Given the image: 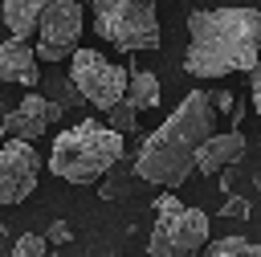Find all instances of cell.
<instances>
[{"label": "cell", "mask_w": 261, "mask_h": 257, "mask_svg": "<svg viewBox=\"0 0 261 257\" xmlns=\"http://www.w3.org/2000/svg\"><path fill=\"white\" fill-rule=\"evenodd\" d=\"M212 126H216V110H212L208 90H192V94L163 118V126H155V131L143 139V147H139V155H135V163H130L135 179H139V184H159V188L175 192V188L192 175V163H196L200 143H204L208 135H216Z\"/></svg>", "instance_id": "6da1fadb"}, {"label": "cell", "mask_w": 261, "mask_h": 257, "mask_svg": "<svg viewBox=\"0 0 261 257\" xmlns=\"http://www.w3.org/2000/svg\"><path fill=\"white\" fill-rule=\"evenodd\" d=\"M188 57L192 78H224L261 61V12L257 8H192L188 12Z\"/></svg>", "instance_id": "7a4b0ae2"}, {"label": "cell", "mask_w": 261, "mask_h": 257, "mask_svg": "<svg viewBox=\"0 0 261 257\" xmlns=\"http://www.w3.org/2000/svg\"><path fill=\"white\" fill-rule=\"evenodd\" d=\"M122 135H114L98 118H82L53 139L49 171L65 184H98L110 167L122 163Z\"/></svg>", "instance_id": "3957f363"}, {"label": "cell", "mask_w": 261, "mask_h": 257, "mask_svg": "<svg viewBox=\"0 0 261 257\" xmlns=\"http://www.w3.org/2000/svg\"><path fill=\"white\" fill-rule=\"evenodd\" d=\"M94 33L98 41L139 53L159 45V12L155 0H98L94 4Z\"/></svg>", "instance_id": "277c9868"}, {"label": "cell", "mask_w": 261, "mask_h": 257, "mask_svg": "<svg viewBox=\"0 0 261 257\" xmlns=\"http://www.w3.org/2000/svg\"><path fill=\"white\" fill-rule=\"evenodd\" d=\"M69 82L82 94V102H90L98 110L118 106L122 94H126V69L114 65V61H106L98 49H73V57H69Z\"/></svg>", "instance_id": "5b68a950"}, {"label": "cell", "mask_w": 261, "mask_h": 257, "mask_svg": "<svg viewBox=\"0 0 261 257\" xmlns=\"http://www.w3.org/2000/svg\"><path fill=\"white\" fill-rule=\"evenodd\" d=\"M208 249V216L200 208H179L171 216H155L147 253L151 257H200Z\"/></svg>", "instance_id": "8992f818"}, {"label": "cell", "mask_w": 261, "mask_h": 257, "mask_svg": "<svg viewBox=\"0 0 261 257\" xmlns=\"http://www.w3.org/2000/svg\"><path fill=\"white\" fill-rule=\"evenodd\" d=\"M82 4L77 0H49L41 20H37V45H33V57L37 61H65L73 57L77 49V37H82Z\"/></svg>", "instance_id": "52a82bcc"}, {"label": "cell", "mask_w": 261, "mask_h": 257, "mask_svg": "<svg viewBox=\"0 0 261 257\" xmlns=\"http://www.w3.org/2000/svg\"><path fill=\"white\" fill-rule=\"evenodd\" d=\"M41 179V155L33 143L4 139L0 143V204H20L33 196Z\"/></svg>", "instance_id": "ba28073f"}, {"label": "cell", "mask_w": 261, "mask_h": 257, "mask_svg": "<svg viewBox=\"0 0 261 257\" xmlns=\"http://www.w3.org/2000/svg\"><path fill=\"white\" fill-rule=\"evenodd\" d=\"M61 118H65V110L33 90V94H24V98L12 106V114H4L0 135H4V139H20V143H37V139H41L53 122H61Z\"/></svg>", "instance_id": "9c48e42d"}, {"label": "cell", "mask_w": 261, "mask_h": 257, "mask_svg": "<svg viewBox=\"0 0 261 257\" xmlns=\"http://www.w3.org/2000/svg\"><path fill=\"white\" fill-rule=\"evenodd\" d=\"M0 82H16L29 94L41 86V69H37V57H33L29 41H12V37L0 41Z\"/></svg>", "instance_id": "30bf717a"}, {"label": "cell", "mask_w": 261, "mask_h": 257, "mask_svg": "<svg viewBox=\"0 0 261 257\" xmlns=\"http://www.w3.org/2000/svg\"><path fill=\"white\" fill-rule=\"evenodd\" d=\"M245 135L241 131H224V135H208L204 143H200V151H196V171L200 175H216L220 167H228V163H237L241 155H245Z\"/></svg>", "instance_id": "8fae6325"}, {"label": "cell", "mask_w": 261, "mask_h": 257, "mask_svg": "<svg viewBox=\"0 0 261 257\" xmlns=\"http://www.w3.org/2000/svg\"><path fill=\"white\" fill-rule=\"evenodd\" d=\"M45 4L49 0H4L0 4V24L8 29L12 41H29L37 33V20H41Z\"/></svg>", "instance_id": "7c38bea8"}, {"label": "cell", "mask_w": 261, "mask_h": 257, "mask_svg": "<svg viewBox=\"0 0 261 257\" xmlns=\"http://www.w3.org/2000/svg\"><path fill=\"white\" fill-rule=\"evenodd\" d=\"M122 102H130L135 110H155L163 102V90H159V78L151 69H130L126 73V94Z\"/></svg>", "instance_id": "4fadbf2b"}, {"label": "cell", "mask_w": 261, "mask_h": 257, "mask_svg": "<svg viewBox=\"0 0 261 257\" xmlns=\"http://www.w3.org/2000/svg\"><path fill=\"white\" fill-rule=\"evenodd\" d=\"M200 257H261V245H253L249 237H224V241H212Z\"/></svg>", "instance_id": "5bb4252c"}, {"label": "cell", "mask_w": 261, "mask_h": 257, "mask_svg": "<svg viewBox=\"0 0 261 257\" xmlns=\"http://www.w3.org/2000/svg\"><path fill=\"white\" fill-rule=\"evenodd\" d=\"M41 86H45V94H41V98L57 102L61 110H65V106H82V94L73 90V82H69V78H41Z\"/></svg>", "instance_id": "9a60e30c"}, {"label": "cell", "mask_w": 261, "mask_h": 257, "mask_svg": "<svg viewBox=\"0 0 261 257\" xmlns=\"http://www.w3.org/2000/svg\"><path fill=\"white\" fill-rule=\"evenodd\" d=\"M106 126H110L114 135H126V131H135V126H139V110H135L130 102H118V106H110V110H106Z\"/></svg>", "instance_id": "2e32d148"}, {"label": "cell", "mask_w": 261, "mask_h": 257, "mask_svg": "<svg viewBox=\"0 0 261 257\" xmlns=\"http://www.w3.org/2000/svg\"><path fill=\"white\" fill-rule=\"evenodd\" d=\"M12 257H49V245H45V237H37V233H24V237H16V245H12Z\"/></svg>", "instance_id": "e0dca14e"}, {"label": "cell", "mask_w": 261, "mask_h": 257, "mask_svg": "<svg viewBox=\"0 0 261 257\" xmlns=\"http://www.w3.org/2000/svg\"><path fill=\"white\" fill-rule=\"evenodd\" d=\"M224 216H232V220H249V216H253V208H249V200H245V196L224 192Z\"/></svg>", "instance_id": "ac0fdd59"}, {"label": "cell", "mask_w": 261, "mask_h": 257, "mask_svg": "<svg viewBox=\"0 0 261 257\" xmlns=\"http://www.w3.org/2000/svg\"><path fill=\"white\" fill-rule=\"evenodd\" d=\"M69 237H73V233H69V224H65V220H53V224L45 228V245H65Z\"/></svg>", "instance_id": "d6986e66"}, {"label": "cell", "mask_w": 261, "mask_h": 257, "mask_svg": "<svg viewBox=\"0 0 261 257\" xmlns=\"http://www.w3.org/2000/svg\"><path fill=\"white\" fill-rule=\"evenodd\" d=\"M184 204H179V196L175 192H163L159 200H155V216H171V212H179Z\"/></svg>", "instance_id": "ffe728a7"}, {"label": "cell", "mask_w": 261, "mask_h": 257, "mask_svg": "<svg viewBox=\"0 0 261 257\" xmlns=\"http://www.w3.org/2000/svg\"><path fill=\"white\" fill-rule=\"evenodd\" d=\"M249 98H253V106H257V114H261V61L249 69Z\"/></svg>", "instance_id": "44dd1931"}, {"label": "cell", "mask_w": 261, "mask_h": 257, "mask_svg": "<svg viewBox=\"0 0 261 257\" xmlns=\"http://www.w3.org/2000/svg\"><path fill=\"white\" fill-rule=\"evenodd\" d=\"M208 98H212V110H232V106H237V98H232L228 90H216V94H208Z\"/></svg>", "instance_id": "7402d4cb"}, {"label": "cell", "mask_w": 261, "mask_h": 257, "mask_svg": "<svg viewBox=\"0 0 261 257\" xmlns=\"http://www.w3.org/2000/svg\"><path fill=\"white\" fill-rule=\"evenodd\" d=\"M253 184H257V192H261V175H253Z\"/></svg>", "instance_id": "603a6c76"}, {"label": "cell", "mask_w": 261, "mask_h": 257, "mask_svg": "<svg viewBox=\"0 0 261 257\" xmlns=\"http://www.w3.org/2000/svg\"><path fill=\"white\" fill-rule=\"evenodd\" d=\"M49 257H53V253H49Z\"/></svg>", "instance_id": "cb8c5ba5"}, {"label": "cell", "mask_w": 261, "mask_h": 257, "mask_svg": "<svg viewBox=\"0 0 261 257\" xmlns=\"http://www.w3.org/2000/svg\"><path fill=\"white\" fill-rule=\"evenodd\" d=\"M0 4H4V0H0Z\"/></svg>", "instance_id": "d4e9b609"}]
</instances>
